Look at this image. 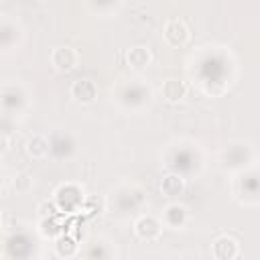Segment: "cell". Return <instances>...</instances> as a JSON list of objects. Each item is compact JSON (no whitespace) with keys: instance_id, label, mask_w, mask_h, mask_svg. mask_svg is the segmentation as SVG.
<instances>
[{"instance_id":"11","label":"cell","mask_w":260,"mask_h":260,"mask_svg":"<svg viewBox=\"0 0 260 260\" xmlns=\"http://www.w3.org/2000/svg\"><path fill=\"white\" fill-rule=\"evenodd\" d=\"M77 250H79L77 242L71 240L69 236H59L57 242H55V254L59 258H71V256L77 254Z\"/></svg>"},{"instance_id":"7","label":"cell","mask_w":260,"mask_h":260,"mask_svg":"<svg viewBox=\"0 0 260 260\" xmlns=\"http://www.w3.org/2000/svg\"><path fill=\"white\" fill-rule=\"evenodd\" d=\"M160 93H162L165 102H169V104H179V102L185 100V95H187V83L181 81V79H175V77L165 79L162 85H160Z\"/></svg>"},{"instance_id":"1","label":"cell","mask_w":260,"mask_h":260,"mask_svg":"<svg viewBox=\"0 0 260 260\" xmlns=\"http://www.w3.org/2000/svg\"><path fill=\"white\" fill-rule=\"evenodd\" d=\"M162 37H165L167 45H171V47H183V45L189 43L191 32H189V26L185 24V20L171 18L162 26Z\"/></svg>"},{"instance_id":"8","label":"cell","mask_w":260,"mask_h":260,"mask_svg":"<svg viewBox=\"0 0 260 260\" xmlns=\"http://www.w3.org/2000/svg\"><path fill=\"white\" fill-rule=\"evenodd\" d=\"M24 148H26V154H28L30 158H35V160L47 158L49 152L53 150V148H51V140H49L47 136H43V134H32V136L26 140Z\"/></svg>"},{"instance_id":"3","label":"cell","mask_w":260,"mask_h":260,"mask_svg":"<svg viewBox=\"0 0 260 260\" xmlns=\"http://www.w3.org/2000/svg\"><path fill=\"white\" fill-rule=\"evenodd\" d=\"M77 63H79V55H77V51L73 47H67V45L65 47H57L51 53V65L59 73L73 71L77 67Z\"/></svg>"},{"instance_id":"6","label":"cell","mask_w":260,"mask_h":260,"mask_svg":"<svg viewBox=\"0 0 260 260\" xmlns=\"http://www.w3.org/2000/svg\"><path fill=\"white\" fill-rule=\"evenodd\" d=\"M211 254L217 260H234V258L240 256V244H238L236 238L223 234V236L215 238V242L211 246Z\"/></svg>"},{"instance_id":"10","label":"cell","mask_w":260,"mask_h":260,"mask_svg":"<svg viewBox=\"0 0 260 260\" xmlns=\"http://www.w3.org/2000/svg\"><path fill=\"white\" fill-rule=\"evenodd\" d=\"M183 191H185V179H183L181 175L171 173V175L162 177V181H160V193H162L165 197L175 199V197L183 195Z\"/></svg>"},{"instance_id":"2","label":"cell","mask_w":260,"mask_h":260,"mask_svg":"<svg viewBox=\"0 0 260 260\" xmlns=\"http://www.w3.org/2000/svg\"><path fill=\"white\" fill-rule=\"evenodd\" d=\"M134 234L142 242H154L162 234V221L156 219L154 215H140L134 221Z\"/></svg>"},{"instance_id":"5","label":"cell","mask_w":260,"mask_h":260,"mask_svg":"<svg viewBox=\"0 0 260 260\" xmlns=\"http://www.w3.org/2000/svg\"><path fill=\"white\" fill-rule=\"evenodd\" d=\"M162 225L165 228H171V230H183L189 221V209L179 203V201H173L169 203L165 209H162V217H160Z\"/></svg>"},{"instance_id":"9","label":"cell","mask_w":260,"mask_h":260,"mask_svg":"<svg viewBox=\"0 0 260 260\" xmlns=\"http://www.w3.org/2000/svg\"><path fill=\"white\" fill-rule=\"evenodd\" d=\"M126 61H128V65H130L132 69L140 71V69H146V67L150 65V61H152V53H150L148 47H144V45H136V47L128 49V53H126Z\"/></svg>"},{"instance_id":"13","label":"cell","mask_w":260,"mask_h":260,"mask_svg":"<svg viewBox=\"0 0 260 260\" xmlns=\"http://www.w3.org/2000/svg\"><path fill=\"white\" fill-rule=\"evenodd\" d=\"M59 207L55 205V203H49V201H43V203H39V207H37V211H39V215L43 217V219H47V217H51V215H55V211H57Z\"/></svg>"},{"instance_id":"4","label":"cell","mask_w":260,"mask_h":260,"mask_svg":"<svg viewBox=\"0 0 260 260\" xmlns=\"http://www.w3.org/2000/svg\"><path fill=\"white\" fill-rule=\"evenodd\" d=\"M69 95L79 106H89L98 100V85L91 79H77L69 87Z\"/></svg>"},{"instance_id":"14","label":"cell","mask_w":260,"mask_h":260,"mask_svg":"<svg viewBox=\"0 0 260 260\" xmlns=\"http://www.w3.org/2000/svg\"><path fill=\"white\" fill-rule=\"evenodd\" d=\"M37 2H49V0H37Z\"/></svg>"},{"instance_id":"12","label":"cell","mask_w":260,"mask_h":260,"mask_svg":"<svg viewBox=\"0 0 260 260\" xmlns=\"http://www.w3.org/2000/svg\"><path fill=\"white\" fill-rule=\"evenodd\" d=\"M12 189L14 193H20V195L28 193L32 189V177L26 173H18L16 177H12Z\"/></svg>"}]
</instances>
